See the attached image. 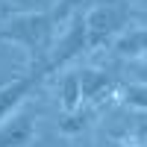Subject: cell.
I'll list each match as a JSON object with an SVG mask.
<instances>
[{"instance_id":"obj_12","label":"cell","mask_w":147,"mask_h":147,"mask_svg":"<svg viewBox=\"0 0 147 147\" xmlns=\"http://www.w3.org/2000/svg\"><path fill=\"white\" fill-rule=\"evenodd\" d=\"M85 118L88 115L82 112V106L74 109V112H65V118L59 121V132H62V136H80V132L85 129V124H88Z\"/></svg>"},{"instance_id":"obj_3","label":"cell","mask_w":147,"mask_h":147,"mask_svg":"<svg viewBox=\"0 0 147 147\" xmlns=\"http://www.w3.org/2000/svg\"><path fill=\"white\" fill-rule=\"evenodd\" d=\"M82 21H85V44H88V50L112 44L127 30V12L118 6H91L82 15Z\"/></svg>"},{"instance_id":"obj_8","label":"cell","mask_w":147,"mask_h":147,"mask_svg":"<svg viewBox=\"0 0 147 147\" xmlns=\"http://www.w3.org/2000/svg\"><path fill=\"white\" fill-rule=\"evenodd\" d=\"M59 100H62V109H65V112H74V109L82 106V94H80L77 71L62 77V82H59Z\"/></svg>"},{"instance_id":"obj_4","label":"cell","mask_w":147,"mask_h":147,"mask_svg":"<svg viewBox=\"0 0 147 147\" xmlns=\"http://www.w3.org/2000/svg\"><path fill=\"white\" fill-rule=\"evenodd\" d=\"M41 77H44V74L38 68H32L30 74H24V77H15V80H9V82H0V121L9 118L18 106L27 103L30 91L38 85Z\"/></svg>"},{"instance_id":"obj_6","label":"cell","mask_w":147,"mask_h":147,"mask_svg":"<svg viewBox=\"0 0 147 147\" xmlns=\"http://www.w3.org/2000/svg\"><path fill=\"white\" fill-rule=\"evenodd\" d=\"M77 80H80L82 103H103L112 94H118V80L112 74H106V71L82 68V71H77Z\"/></svg>"},{"instance_id":"obj_13","label":"cell","mask_w":147,"mask_h":147,"mask_svg":"<svg viewBox=\"0 0 147 147\" xmlns=\"http://www.w3.org/2000/svg\"><path fill=\"white\" fill-rule=\"evenodd\" d=\"M82 3H91V0H56V3H53V9H50L53 24H65L71 15L82 12Z\"/></svg>"},{"instance_id":"obj_10","label":"cell","mask_w":147,"mask_h":147,"mask_svg":"<svg viewBox=\"0 0 147 147\" xmlns=\"http://www.w3.org/2000/svg\"><path fill=\"white\" fill-rule=\"evenodd\" d=\"M56 0H0L3 12L12 15H32V12H50Z\"/></svg>"},{"instance_id":"obj_15","label":"cell","mask_w":147,"mask_h":147,"mask_svg":"<svg viewBox=\"0 0 147 147\" xmlns=\"http://www.w3.org/2000/svg\"><path fill=\"white\" fill-rule=\"evenodd\" d=\"M136 3H141V6H147V0H136Z\"/></svg>"},{"instance_id":"obj_11","label":"cell","mask_w":147,"mask_h":147,"mask_svg":"<svg viewBox=\"0 0 147 147\" xmlns=\"http://www.w3.org/2000/svg\"><path fill=\"white\" fill-rule=\"evenodd\" d=\"M118 97L127 109H138L147 112V85L141 82H129V85H118Z\"/></svg>"},{"instance_id":"obj_14","label":"cell","mask_w":147,"mask_h":147,"mask_svg":"<svg viewBox=\"0 0 147 147\" xmlns=\"http://www.w3.org/2000/svg\"><path fill=\"white\" fill-rule=\"evenodd\" d=\"M132 77H136V82L147 85V56H141V59H132Z\"/></svg>"},{"instance_id":"obj_1","label":"cell","mask_w":147,"mask_h":147,"mask_svg":"<svg viewBox=\"0 0 147 147\" xmlns=\"http://www.w3.org/2000/svg\"><path fill=\"white\" fill-rule=\"evenodd\" d=\"M0 41H9L27 53L30 65L41 71L53 44V18L50 12H32V15H12L0 27Z\"/></svg>"},{"instance_id":"obj_9","label":"cell","mask_w":147,"mask_h":147,"mask_svg":"<svg viewBox=\"0 0 147 147\" xmlns=\"http://www.w3.org/2000/svg\"><path fill=\"white\" fill-rule=\"evenodd\" d=\"M124 141L127 147H141L147 144V112L132 109V118H127V129H124Z\"/></svg>"},{"instance_id":"obj_2","label":"cell","mask_w":147,"mask_h":147,"mask_svg":"<svg viewBox=\"0 0 147 147\" xmlns=\"http://www.w3.org/2000/svg\"><path fill=\"white\" fill-rule=\"evenodd\" d=\"M68 27L62 30V35L50 44V53H47L44 65H41V74L47 77V74H53L56 68H65L68 62H74L80 53L88 50V44H85V21H82V12H77V15H71Z\"/></svg>"},{"instance_id":"obj_7","label":"cell","mask_w":147,"mask_h":147,"mask_svg":"<svg viewBox=\"0 0 147 147\" xmlns=\"http://www.w3.org/2000/svg\"><path fill=\"white\" fill-rule=\"evenodd\" d=\"M112 50L121 59H141L147 56V27H129L112 41Z\"/></svg>"},{"instance_id":"obj_5","label":"cell","mask_w":147,"mask_h":147,"mask_svg":"<svg viewBox=\"0 0 147 147\" xmlns=\"http://www.w3.org/2000/svg\"><path fill=\"white\" fill-rule=\"evenodd\" d=\"M35 138V121L30 109L18 106L9 118L0 121V147H27Z\"/></svg>"}]
</instances>
